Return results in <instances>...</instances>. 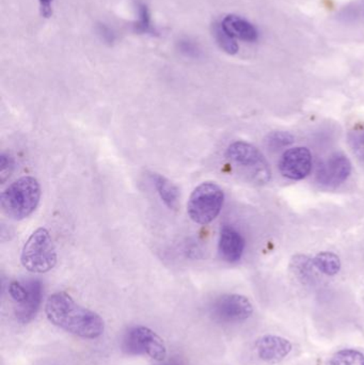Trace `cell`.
Returning <instances> with one entry per match:
<instances>
[{"label":"cell","mask_w":364,"mask_h":365,"mask_svg":"<svg viewBox=\"0 0 364 365\" xmlns=\"http://www.w3.org/2000/svg\"><path fill=\"white\" fill-rule=\"evenodd\" d=\"M313 265L326 276H336L341 269V261L333 252H321L313 259Z\"/></svg>","instance_id":"16"},{"label":"cell","mask_w":364,"mask_h":365,"mask_svg":"<svg viewBox=\"0 0 364 365\" xmlns=\"http://www.w3.org/2000/svg\"><path fill=\"white\" fill-rule=\"evenodd\" d=\"M352 173V163L348 156L335 153L322 163L316 175L321 184L326 186H338L348 179Z\"/></svg>","instance_id":"9"},{"label":"cell","mask_w":364,"mask_h":365,"mask_svg":"<svg viewBox=\"0 0 364 365\" xmlns=\"http://www.w3.org/2000/svg\"><path fill=\"white\" fill-rule=\"evenodd\" d=\"M224 202V192L219 185L204 182L197 186L187 203L188 216L198 225H209L217 218Z\"/></svg>","instance_id":"4"},{"label":"cell","mask_w":364,"mask_h":365,"mask_svg":"<svg viewBox=\"0 0 364 365\" xmlns=\"http://www.w3.org/2000/svg\"><path fill=\"white\" fill-rule=\"evenodd\" d=\"M227 158L235 164L252 169L256 181L266 182L271 179V169L263 154L254 145L245 141H236L229 145Z\"/></svg>","instance_id":"6"},{"label":"cell","mask_w":364,"mask_h":365,"mask_svg":"<svg viewBox=\"0 0 364 365\" xmlns=\"http://www.w3.org/2000/svg\"><path fill=\"white\" fill-rule=\"evenodd\" d=\"M38 6H40L41 16L44 19H49L53 15V0H38Z\"/></svg>","instance_id":"25"},{"label":"cell","mask_w":364,"mask_h":365,"mask_svg":"<svg viewBox=\"0 0 364 365\" xmlns=\"http://www.w3.org/2000/svg\"><path fill=\"white\" fill-rule=\"evenodd\" d=\"M41 186L38 180L23 177L13 182L1 193V206L6 216L14 220L27 218L38 207Z\"/></svg>","instance_id":"2"},{"label":"cell","mask_w":364,"mask_h":365,"mask_svg":"<svg viewBox=\"0 0 364 365\" xmlns=\"http://www.w3.org/2000/svg\"><path fill=\"white\" fill-rule=\"evenodd\" d=\"M14 170V160L8 154L2 153L0 156V180L4 182L10 178Z\"/></svg>","instance_id":"21"},{"label":"cell","mask_w":364,"mask_h":365,"mask_svg":"<svg viewBox=\"0 0 364 365\" xmlns=\"http://www.w3.org/2000/svg\"><path fill=\"white\" fill-rule=\"evenodd\" d=\"M222 27L235 40L244 41V42L254 43L259 38V32L256 28L247 19L239 16V15L229 14L222 19Z\"/></svg>","instance_id":"13"},{"label":"cell","mask_w":364,"mask_h":365,"mask_svg":"<svg viewBox=\"0 0 364 365\" xmlns=\"http://www.w3.org/2000/svg\"><path fill=\"white\" fill-rule=\"evenodd\" d=\"M21 265L34 274H45L57 264V252L48 230H36L24 245L21 255Z\"/></svg>","instance_id":"3"},{"label":"cell","mask_w":364,"mask_h":365,"mask_svg":"<svg viewBox=\"0 0 364 365\" xmlns=\"http://www.w3.org/2000/svg\"><path fill=\"white\" fill-rule=\"evenodd\" d=\"M180 51L190 58H197L200 55V49L196 43L190 40H181L179 42Z\"/></svg>","instance_id":"22"},{"label":"cell","mask_w":364,"mask_h":365,"mask_svg":"<svg viewBox=\"0 0 364 365\" xmlns=\"http://www.w3.org/2000/svg\"><path fill=\"white\" fill-rule=\"evenodd\" d=\"M134 6L137 12V19L134 24L135 30L139 34L155 36L157 31L152 24L151 13L147 4L140 0H134Z\"/></svg>","instance_id":"15"},{"label":"cell","mask_w":364,"mask_h":365,"mask_svg":"<svg viewBox=\"0 0 364 365\" xmlns=\"http://www.w3.org/2000/svg\"><path fill=\"white\" fill-rule=\"evenodd\" d=\"M9 294L15 304H21L25 302L28 296L27 283L19 282V281H13L9 285Z\"/></svg>","instance_id":"20"},{"label":"cell","mask_w":364,"mask_h":365,"mask_svg":"<svg viewBox=\"0 0 364 365\" xmlns=\"http://www.w3.org/2000/svg\"><path fill=\"white\" fill-rule=\"evenodd\" d=\"M328 365H364V355L356 349H342L333 356Z\"/></svg>","instance_id":"18"},{"label":"cell","mask_w":364,"mask_h":365,"mask_svg":"<svg viewBox=\"0 0 364 365\" xmlns=\"http://www.w3.org/2000/svg\"><path fill=\"white\" fill-rule=\"evenodd\" d=\"M123 349L130 355H145L162 362L167 357V347L156 332L145 326H136L124 336Z\"/></svg>","instance_id":"5"},{"label":"cell","mask_w":364,"mask_h":365,"mask_svg":"<svg viewBox=\"0 0 364 365\" xmlns=\"http://www.w3.org/2000/svg\"><path fill=\"white\" fill-rule=\"evenodd\" d=\"M218 249L224 261L236 263L243 257L245 240L237 230L230 225H226L220 231Z\"/></svg>","instance_id":"11"},{"label":"cell","mask_w":364,"mask_h":365,"mask_svg":"<svg viewBox=\"0 0 364 365\" xmlns=\"http://www.w3.org/2000/svg\"><path fill=\"white\" fill-rule=\"evenodd\" d=\"M292 349L290 341L273 334L262 336L256 343L259 358L269 364H277L286 359Z\"/></svg>","instance_id":"10"},{"label":"cell","mask_w":364,"mask_h":365,"mask_svg":"<svg viewBox=\"0 0 364 365\" xmlns=\"http://www.w3.org/2000/svg\"><path fill=\"white\" fill-rule=\"evenodd\" d=\"M281 175L293 181H301L312 170V154L307 148L298 147L288 150L279 163Z\"/></svg>","instance_id":"8"},{"label":"cell","mask_w":364,"mask_h":365,"mask_svg":"<svg viewBox=\"0 0 364 365\" xmlns=\"http://www.w3.org/2000/svg\"><path fill=\"white\" fill-rule=\"evenodd\" d=\"M26 283L28 287L27 298L15 307V317L21 324H28L34 319L42 302V283L38 280H29Z\"/></svg>","instance_id":"12"},{"label":"cell","mask_w":364,"mask_h":365,"mask_svg":"<svg viewBox=\"0 0 364 365\" xmlns=\"http://www.w3.org/2000/svg\"><path fill=\"white\" fill-rule=\"evenodd\" d=\"M212 31H213V36L214 38H215L216 43H217L218 46H219L224 53H229V55H235V53H237L239 49V43L224 29L222 23L214 24Z\"/></svg>","instance_id":"17"},{"label":"cell","mask_w":364,"mask_h":365,"mask_svg":"<svg viewBox=\"0 0 364 365\" xmlns=\"http://www.w3.org/2000/svg\"><path fill=\"white\" fill-rule=\"evenodd\" d=\"M293 136L292 135L288 134V133H275V134L271 135V140L269 143L274 145V147H282V145H288L290 143H293Z\"/></svg>","instance_id":"23"},{"label":"cell","mask_w":364,"mask_h":365,"mask_svg":"<svg viewBox=\"0 0 364 365\" xmlns=\"http://www.w3.org/2000/svg\"><path fill=\"white\" fill-rule=\"evenodd\" d=\"M254 313L251 302L239 294L220 296L211 307V314L220 323L233 324L247 321Z\"/></svg>","instance_id":"7"},{"label":"cell","mask_w":364,"mask_h":365,"mask_svg":"<svg viewBox=\"0 0 364 365\" xmlns=\"http://www.w3.org/2000/svg\"><path fill=\"white\" fill-rule=\"evenodd\" d=\"M350 143L356 155L364 162V126L350 133Z\"/></svg>","instance_id":"19"},{"label":"cell","mask_w":364,"mask_h":365,"mask_svg":"<svg viewBox=\"0 0 364 365\" xmlns=\"http://www.w3.org/2000/svg\"><path fill=\"white\" fill-rule=\"evenodd\" d=\"M150 179L153 182L154 187L157 190L158 195L164 202L165 205L170 210H175L179 204V188L160 173H150Z\"/></svg>","instance_id":"14"},{"label":"cell","mask_w":364,"mask_h":365,"mask_svg":"<svg viewBox=\"0 0 364 365\" xmlns=\"http://www.w3.org/2000/svg\"><path fill=\"white\" fill-rule=\"evenodd\" d=\"M164 365H180L177 362H168V364H165Z\"/></svg>","instance_id":"26"},{"label":"cell","mask_w":364,"mask_h":365,"mask_svg":"<svg viewBox=\"0 0 364 365\" xmlns=\"http://www.w3.org/2000/svg\"><path fill=\"white\" fill-rule=\"evenodd\" d=\"M98 34L104 42L108 43V44L115 42V31L110 27H108L106 24H100L98 26Z\"/></svg>","instance_id":"24"},{"label":"cell","mask_w":364,"mask_h":365,"mask_svg":"<svg viewBox=\"0 0 364 365\" xmlns=\"http://www.w3.org/2000/svg\"><path fill=\"white\" fill-rule=\"evenodd\" d=\"M47 319L56 327L83 339L100 338L105 323L98 313L83 308L64 292L53 294L45 306Z\"/></svg>","instance_id":"1"}]
</instances>
